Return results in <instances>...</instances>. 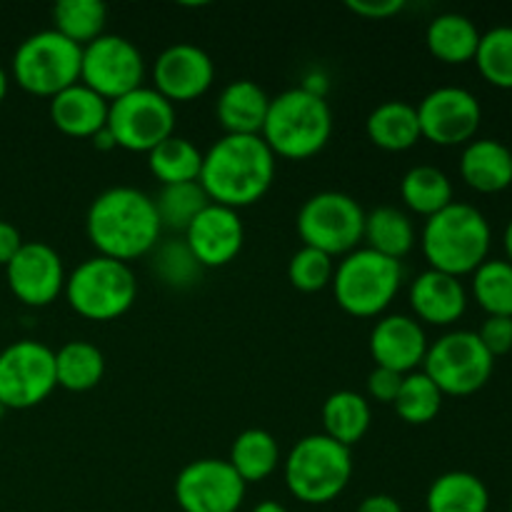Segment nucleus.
Wrapping results in <instances>:
<instances>
[{
  "label": "nucleus",
  "instance_id": "nucleus-20",
  "mask_svg": "<svg viewBox=\"0 0 512 512\" xmlns=\"http://www.w3.org/2000/svg\"><path fill=\"white\" fill-rule=\"evenodd\" d=\"M410 308L420 325L428 323L445 328V325L458 323L468 308L463 280L428 268L410 285Z\"/></svg>",
  "mask_w": 512,
  "mask_h": 512
},
{
  "label": "nucleus",
  "instance_id": "nucleus-31",
  "mask_svg": "<svg viewBox=\"0 0 512 512\" xmlns=\"http://www.w3.org/2000/svg\"><path fill=\"white\" fill-rule=\"evenodd\" d=\"M400 198L408 210L428 220L453 203V183L435 165H415L400 180Z\"/></svg>",
  "mask_w": 512,
  "mask_h": 512
},
{
  "label": "nucleus",
  "instance_id": "nucleus-12",
  "mask_svg": "<svg viewBox=\"0 0 512 512\" xmlns=\"http://www.w3.org/2000/svg\"><path fill=\"white\" fill-rule=\"evenodd\" d=\"M58 388L55 353L38 340H18L0 350V405L28 410Z\"/></svg>",
  "mask_w": 512,
  "mask_h": 512
},
{
  "label": "nucleus",
  "instance_id": "nucleus-46",
  "mask_svg": "<svg viewBox=\"0 0 512 512\" xmlns=\"http://www.w3.org/2000/svg\"><path fill=\"white\" fill-rule=\"evenodd\" d=\"M253 512H288V508L280 503H275V500H265V503L255 505Z\"/></svg>",
  "mask_w": 512,
  "mask_h": 512
},
{
  "label": "nucleus",
  "instance_id": "nucleus-25",
  "mask_svg": "<svg viewBox=\"0 0 512 512\" xmlns=\"http://www.w3.org/2000/svg\"><path fill=\"white\" fill-rule=\"evenodd\" d=\"M480 35L483 33L468 15L443 13L430 20L428 30H425V45L440 63L463 65L475 60Z\"/></svg>",
  "mask_w": 512,
  "mask_h": 512
},
{
  "label": "nucleus",
  "instance_id": "nucleus-34",
  "mask_svg": "<svg viewBox=\"0 0 512 512\" xmlns=\"http://www.w3.org/2000/svg\"><path fill=\"white\" fill-rule=\"evenodd\" d=\"M153 203L155 210H158L160 228L185 233L188 225L208 208L210 198L200 183H180L163 185L158 198H153Z\"/></svg>",
  "mask_w": 512,
  "mask_h": 512
},
{
  "label": "nucleus",
  "instance_id": "nucleus-14",
  "mask_svg": "<svg viewBox=\"0 0 512 512\" xmlns=\"http://www.w3.org/2000/svg\"><path fill=\"white\" fill-rule=\"evenodd\" d=\"M245 488L228 460L200 458L185 465L175 478V503L183 512H238Z\"/></svg>",
  "mask_w": 512,
  "mask_h": 512
},
{
  "label": "nucleus",
  "instance_id": "nucleus-36",
  "mask_svg": "<svg viewBox=\"0 0 512 512\" xmlns=\"http://www.w3.org/2000/svg\"><path fill=\"white\" fill-rule=\"evenodd\" d=\"M473 295L488 315L512 318V263L485 260L473 273Z\"/></svg>",
  "mask_w": 512,
  "mask_h": 512
},
{
  "label": "nucleus",
  "instance_id": "nucleus-10",
  "mask_svg": "<svg viewBox=\"0 0 512 512\" xmlns=\"http://www.w3.org/2000/svg\"><path fill=\"white\" fill-rule=\"evenodd\" d=\"M495 358L480 343L473 330H453L428 345L423 373L433 380L443 395L465 398L488 385L493 378Z\"/></svg>",
  "mask_w": 512,
  "mask_h": 512
},
{
  "label": "nucleus",
  "instance_id": "nucleus-18",
  "mask_svg": "<svg viewBox=\"0 0 512 512\" xmlns=\"http://www.w3.org/2000/svg\"><path fill=\"white\" fill-rule=\"evenodd\" d=\"M185 245L205 268H225L240 255L245 228L238 210L210 203L185 230Z\"/></svg>",
  "mask_w": 512,
  "mask_h": 512
},
{
  "label": "nucleus",
  "instance_id": "nucleus-1",
  "mask_svg": "<svg viewBox=\"0 0 512 512\" xmlns=\"http://www.w3.org/2000/svg\"><path fill=\"white\" fill-rule=\"evenodd\" d=\"M85 233L98 255L130 265L153 253L163 228L148 193L130 185H115L90 203Z\"/></svg>",
  "mask_w": 512,
  "mask_h": 512
},
{
  "label": "nucleus",
  "instance_id": "nucleus-17",
  "mask_svg": "<svg viewBox=\"0 0 512 512\" xmlns=\"http://www.w3.org/2000/svg\"><path fill=\"white\" fill-rule=\"evenodd\" d=\"M155 90L170 103H190L210 90L215 63L193 43H175L158 55L153 65Z\"/></svg>",
  "mask_w": 512,
  "mask_h": 512
},
{
  "label": "nucleus",
  "instance_id": "nucleus-26",
  "mask_svg": "<svg viewBox=\"0 0 512 512\" xmlns=\"http://www.w3.org/2000/svg\"><path fill=\"white\" fill-rule=\"evenodd\" d=\"M428 512H488L490 490L468 470H450L433 480L425 495Z\"/></svg>",
  "mask_w": 512,
  "mask_h": 512
},
{
  "label": "nucleus",
  "instance_id": "nucleus-16",
  "mask_svg": "<svg viewBox=\"0 0 512 512\" xmlns=\"http://www.w3.org/2000/svg\"><path fill=\"white\" fill-rule=\"evenodd\" d=\"M5 278H8L10 293L20 303L30 308H45L58 300V295H63L68 273L53 245L33 240V243H23L18 255L5 265Z\"/></svg>",
  "mask_w": 512,
  "mask_h": 512
},
{
  "label": "nucleus",
  "instance_id": "nucleus-29",
  "mask_svg": "<svg viewBox=\"0 0 512 512\" xmlns=\"http://www.w3.org/2000/svg\"><path fill=\"white\" fill-rule=\"evenodd\" d=\"M105 358L88 340H70L55 353V380L68 393H88L103 380Z\"/></svg>",
  "mask_w": 512,
  "mask_h": 512
},
{
  "label": "nucleus",
  "instance_id": "nucleus-38",
  "mask_svg": "<svg viewBox=\"0 0 512 512\" xmlns=\"http://www.w3.org/2000/svg\"><path fill=\"white\" fill-rule=\"evenodd\" d=\"M153 270L160 283L168 288L185 290L193 288L203 275V265L195 260L185 240H168V243L155 245L153 250Z\"/></svg>",
  "mask_w": 512,
  "mask_h": 512
},
{
  "label": "nucleus",
  "instance_id": "nucleus-21",
  "mask_svg": "<svg viewBox=\"0 0 512 512\" xmlns=\"http://www.w3.org/2000/svg\"><path fill=\"white\" fill-rule=\"evenodd\" d=\"M108 100L100 98L88 85L75 83L50 98V120L68 138L90 140L108 125Z\"/></svg>",
  "mask_w": 512,
  "mask_h": 512
},
{
  "label": "nucleus",
  "instance_id": "nucleus-49",
  "mask_svg": "<svg viewBox=\"0 0 512 512\" xmlns=\"http://www.w3.org/2000/svg\"><path fill=\"white\" fill-rule=\"evenodd\" d=\"M5 413V408H3V405H0V415H3Z\"/></svg>",
  "mask_w": 512,
  "mask_h": 512
},
{
  "label": "nucleus",
  "instance_id": "nucleus-30",
  "mask_svg": "<svg viewBox=\"0 0 512 512\" xmlns=\"http://www.w3.org/2000/svg\"><path fill=\"white\" fill-rule=\"evenodd\" d=\"M228 463L233 465V470L243 478L245 485L263 483V480H268L270 475L275 473V468L280 465L278 440H275L268 430H243V433L233 440Z\"/></svg>",
  "mask_w": 512,
  "mask_h": 512
},
{
  "label": "nucleus",
  "instance_id": "nucleus-48",
  "mask_svg": "<svg viewBox=\"0 0 512 512\" xmlns=\"http://www.w3.org/2000/svg\"><path fill=\"white\" fill-rule=\"evenodd\" d=\"M5 95H8V73H5L3 65H0V103L5 100Z\"/></svg>",
  "mask_w": 512,
  "mask_h": 512
},
{
  "label": "nucleus",
  "instance_id": "nucleus-4",
  "mask_svg": "<svg viewBox=\"0 0 512 512\" xmlns=\"http://www.w3.org/2000/svg\"><path fill=\"white\" fill-rule=\"evenodd\" d=\"M333 135V110L323 95L305 88H290L270 98L263 133L275 158L308 160L328 145Z\"/></svg>",
  "mask_w": 512,
  "mask_h": 512
},
{
  "label": "nucleus",
  "instance_id": "nucleus-6",
  "mask_svg": "<svg viewBox=\"0 0 512 512\" xmlns=\"http://www.w3.org/2000/svg\"><path fill=\"white\" fill-rule=\"evenodd\" d=\"M333 293L353 318H378L403 285V265L370 248H358L335 265Z\"/></svg>",
  "mask_w": 512,
  "mask_h": 512
},
{
  "label": "nucleus",
  "instance_id": "nucleus-28",
  "mask_svg": "<svg viewBox=\"0 0 512 512\" xmlns=\"http://www.w3.org/2000/svg\"><path fill=\"white\" fill-rule=\"evenodd\" d=\"M370 400L353 390H338L323 405V428L335 443L353 448L370 430Z\"/></svg>",
  "mask_w": 512,
  "mask_h": 512
},
{
  "label": "nucleus",
  "instance_id": "nucleus-39",
  "mask_svg": "<svg viewBox=\"0 0 512 512\" xmlns=\"http://www.w3.org/2000/svg\"><path fill=\"white\" fill-rule=\"evenodd\" d=\"M335 260L315 248H300L288 263V280L300 293H320L333 283Z\"/></svg>",
  "mask_w": 512,
  "mask_h": 512
},
{
  "label": "nucleus",
  "instance_id": "nucleus-15",
  "mask_svg": "<svg viewBox=\"0 0 512 512\" xmlns=\"http://www.w3.org/2000/svg\"><path fill=\"white\" fill-rule=\"evenodd\" d=\"M415 110H418L420 135L443 148L468 145L483 120L480 100L458 85L430 90Z\"/></svg>",
  "mask_w": 512,
  "mask_h": 512
},
{
  "label": "nucleus",
  "instance_id": "nucleus-44",
  "mask_svg": "<svg viewBox=\"0 0 512 512\" xmlns=\"http://www.w3.org/2000/svg\"><path fill=\"white\" fill-rule=\"evenodd\" d=\"M355 512H403V505H400L393 495L378 493V495H368Z\"/></svg>",
  "mask_w": 512,
  "mask_h": 512
},
{
  "label": "nucleus",
  "instance_id": "nucleus-11",
  "mask_svg": "<svg viewBox=\"0 0 512 512\" xmlns=\"http://www.w3.org/2000/svg\"><path fill=\"white\" fill-rule=\"evenodd\" d=\"M108 133L115 148L130 153H150L175 135V105L155 88H138L113 100L108 108Z\"/></svg>",
  "mask_w": 512,
  "mask_h": 512
},
{
  "label": "nucleus",
  "instance_id": "nucleus-37",
  "mask_svg": "<svg viewBox=\"0 0 512 512\" xmlns=\"http://www.w3.org/2000/svg\"><path fill=\"white\" fill-rule=\"evenodd\" d=\"M475 65L490 85L512 90V25H498L480 35Z\"/></svg>",
  "mask_w": 512,
  "mask_h": 512
},
{
  "label": "nucleus",
  "instance_id": "nucleus-3",
  "mask_svg": "<svg viewBox=\"0 0 512 512\" xmlns=\"http://www.w3.org/2000/svg\"><path fill=\"white\" fill-rule=\"evenodd\" d=\"M490 230L488 218L470 203H453L425 220L420 245L430 270H440L453 278L475 273L488 260Z\"/></svg>",
  "mask_w": 512,
  "mask_h": 512
},
{
  "label": "nucleus",
  "instance_id": "nucleus-32",
  "mask_svg": "<svg viewBox=\"0 0 512 512\" xmlns=\"http://www.w3.org/2000/svg\"><path fill=\"white\" fill-rule=\"evenodd\" d=\"M148 168L160 185L198 183L203 170V150L195 148L188 138L170 135L168 140L148 153Z\"/></svg>",
  "mask_w": 512,
  "mask_h": 512
},
{
  "label": "nucleus",
  "instance_id": "nucleus-23",
  "mask_svg": "<svg viewBox=\"0 0 512 512\" xmlns=\"http://www.w3.org/2000/svg\"><path fill=\"white\" fill-rule=\"evenodd\" d=\"M460 175L478 193H500L512 185V153L493 138L470 140L460 155Z\"/></svg>",
  "mask_w": 512,
  "mask_h": 512
},
{
  "label": "nucleus",
  "instance_id": "nucleus-43",
  "mask_svg": "<svg viewBox=\"0 0 512 512\" xmlns=\"http://www.w3.org/2000/svg\"><path fill=\"white\" fill-rule=\"evenodd\" d=\"M23 243L25 240L23 235H20V230L15 228L13 223H8V220H0V265H3V268L18 255Z\"/></svg>",
  "mask_w": 512,
  "mask_h": 512
},
{
  "label": "nucleus",
  "instance_id": "nucleus-7",
  "mask_svg": "<svg viewBox=\"0 0 512 512\" xmlns=\"http://www.w3.org/2000/svg\"><path fill=\"white\" fill-rule=\"evenodd\" d=\"M63 293L80 318L108 323L133 308L138 298V280L128 263L93 255L68 275Z\"/></svg>",
  "mask_w": 512,
  "mask_h": 512
},
{
  "label": "nucleus",
  "instance_id": "nucleus-33",
  "mask_svg": "<svg viewBox=\"0 0 512 512\" xmlns=\"http://www.w3.org/2000/svg\"><path fill=\"white\" fill-rule=\"evenodd\" d=\"M108 8L100 0H60L53 5V30L70 43L90 45L105 33Z\"/></svg>",
  "mask_w": 512,
  "mask_h": 512
},
{
  "label": "nucleus",
  "instance_id": "nucleus-42",
  "mask_svg": "<svg viewBox=\"0 0 512 512\" xmlns=\"http://www.w3.org/2000/svg\"><path fill=\"white\" fill-rule=\"evenodd\" d=\"M405 8V0H348L350 13L365 20H388Z\"/></svg>",
  "mask_w": 512,
  "mask_h": 512
},
{
  "label": "nucleus",
  "instance_id": "nucleus-9",
  "mask_svg": "<svg viewBox=\"0 0 512 512\" xmlns=\"http://www.w3.org/2000/svg\"><path fill=\"white\" fill-rule=\"evenodd\" d=\"M365 233V210L353 195L323 190L310 195L298 213V235L305 248L338 258L358 250Z\"/></svg>",
  "mask_w": 512,
  "mask_h": 512
},
{
  "label": "nucleus",
  "instance_id": "nucleus-2",
  "mask_svg": "<svg viewBox=\"0 0 512 512\" xmlns=\"http://www.w3.org/2000/svg\"><path fill=\"white\" fill-rule=\"evenodd\" d=\"M275 180V155L260 135H223L203 153L200 180L210 203L248 208L268 195Z\"/></svg>",
  "mask_w": 512,
  "mask_h": 512
},
{
  "label": "nucleus",
  "instance_id": "nucleus-40",
  "mask_svg": "<svg viewBox=\"0 0 512 512\" xmlns=\"http://www.w3.org/2000/svg\"><path fill=\"white\" fill-rule=\"evenodd\" d=\"M480 343L488 348L493 358L498 355H508L512 350V318H503V315H488L478 330Z\"/></svg>",
  "mask_w": 512,
  "mask_h": 512
},
{
  "label": "nucleus",
  "instance_id": "nucleus-24",
  "mask_svg": "<svg viewBox=\"0 0 512 512\" xmlns=\"http://www.w3.org/2000/svg\"><path fill=\"white\" fill-rule=\"evenodd\" d=\"M370 143L388 153H403L420 143V120L415 105L405 100H385L365 120Z\"/></svg>",
  "mask_w": 512,
  "mask_h": 512
},
{
  "label": "nucleus",
  "instance_id": "nucleus-45",
  "mask_svg": "<svg viewBox=\"0 0 512 512\" xmlns=\"http://www.w3.org/2000/svg\"><path fill=\"white\" fill-rule=\"evenodd\" d=\"M90 140H93L95 150H113L115 148V140H113V135L108 133V128H103L100 133H95Z\"/></svg>",
  "mask_w": 512,
  "mask_h": 512
},
{
  "label": "nucleus",
  "instance_id": "nucleus-5",
  "mask_svg": "<svg viewBox=\"0 0 512 512\" xmlns=\"http://www.w3.org/2000/svg\"><path fill=\"white\" fill-rule=\"evenodd\" d=\"M290 495L305 505H328L348 488L353 478L350 448L335 443L325 433L305 435L283 463Z\"/></svg>",
  "mask_w": 512,
  "mask_h": 512
},
{
  "label": "nucleus",
  "instance_id": "nucleus-51",
  "mask_svg": "<svg viewBox=\"0 0 512 512\" xmlns=\"http://www.w3.org/2000/svg\"><path fill=\"white\" fill-rule=\"evenodd\" d=\"M510 153H512V148H510Z\"/></svg>",
  "mask_w": 512,
  "mask_h": 512
},
{
  "label": "nucleus",
  "instance_id": "nucleus-22",
  "mask_svg": "<svg viewBox=\"0 0 512 512\" xmlns=\"http://www.w3.org/2000/svg\"><path fill=\"white\" fill-rule=\"evenodd\" d=\"M268 108V93L248 78L225 85L215 100V115L225 135H260L268 118Z\"/></svg>",
  "mask_w": 512,
  "mask_h": 512
},
{
  "label": "nucleus",
  "instance_id": "nucleus-41",
  "mask_svg": "<svg viewBox=\"0 0 512 512\" xmlns=\"http://www.w3.org/2000/svg\"><path fill=\"white\" fill-rule=\"evenodd\" d=\"M403 378L405 375L375 365L373 373L368 375V398L380 405H393L400 393V385H403Z\"/></svg>",
  "mask_w": 512,
  "mask_h": 512
},
{
  "label": "nucleus",
  "instance_id": "nucleus-35",
  "mask_svg": "<svg viewBox=\"0 0 512 512\" xmlns=\"http://www.w3.org/2000/svg\"><path fill=\"white\" fill-rule=\"evenodd\" d=\"M443 398L445 395L440 393L438 385L423 370H415V373H408L403 378L393 408L403 423L428 425L430 420L438 418L440 408H443Z\"/></svg>",
  "mask_w": 512,
  "mask_h": 512
},
{
  "label": "nucleus",
  "instance_id": "nucleus-19",
  "mask_svg": "<svg viewBox=\"0 0 512 512\" xmlns=\"http://www.w3.org/2000/svg\"><path fill=\"white\" fill-rule=\"evenodd\" d=\"M428 353V335L410 315H385L370 333V355L378 368L408 375L423 365Z\"/></svg>",
  "mask_w": 512,
  "mask_h": 512
},
{
  "label": "nucleus",
  "instance_id": "nucleus-27",
  "mask_svg": "<svg viewBox=\"0 0 512 512\" xmlns=\"http://www.w3.org/2000/svg\"><path fill=\"white\" fill-rule=\"evenodd\" d=\"M365 248L385 255L390 260H403L415 245V225L405 210L393 205H380V208L365 213Z\"/></svg>",
  "mask_w": 512,
  "mask_h": 512
},
{
  "label": "nucleus",
  "instance_id": "nucleus-47",
  "mask_svg": "<svg viewBox=\"0 0 512 512\" xmlns=\"http://www.w3.org/2000/svg\"><path fill=\"white\" fill-rule=\"evenodd\" d=\"M503 245H505V255H508V263H512V220L508 223V228H505Z\"/></svg>",
  "mask_w": 512,
  "mask_h": 512
},
{
  "label": "nucleus",
  "instance_id": "nucleus-50",
  "mask_svg": "<svg viewBox=\"0 0 512 512\" xmlns=\"http://www.w3.org/2000/svg\"><path fill=\"white\" fill-rule=\"evenodd\" d=\"M510 512H512V500H510Z\"/></svg>",
  "mask_w": 512,
  "mask_h": 512
},
{
  "label": "nucleus",
  "instance_id": "nucleus-13",
  "mask_svg": "<svg viewBox=\"0 0 512 512\" xmlns=\"http://www.w3.org/2000/svg\"><path fill=\"white\" fill-rule=\"evenodd\" d=\"M143 80V53L123 35L103 33L98 40L83 48L80 83L88 85L108 103L143 88Z\"/></svg>",
  "mask_w": 512,
  "mask_h": 512
},
{
  "label": "nucleus",
  "instance_id": "nucleus-8",
  "mask_svg": "<svg viewBox=\"0 0 512 512\" xmlns=\"http://www.w3.org/2000/svg\"><path fill=\"white\" fill-rule=\"evenodd\" d=\"M83 48L60 33L38 30L28 35L13 53V78L28 93L55 98L70 85L80 83Z\"/></svg>",
  "mask_w": 512,
  "mask_h": 512
}]
</instances>
